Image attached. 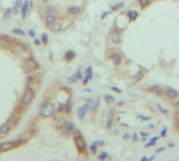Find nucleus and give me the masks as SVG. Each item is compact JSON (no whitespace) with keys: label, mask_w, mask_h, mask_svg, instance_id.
I'll return each instance as SVG.
<instances>
[{"label":"nucleus","mask_w":179,"mask_h":161,"mask_svg":"<svg viewBox=\"0 0 179 161\" xmlns=\"http://www.w3.org/2000/svg\"><path fill=\"white\" fill-rule=\"evenodd\" d=\"M75 146L78 148V151L83 154L85 151H86V142H85L84 138H83V136L81 135V133L79 132V131H75Z\"/></svg>","instance_id":"f257e3e1"},{"label":"nucleus","mask_w":179,"mask_h":161,"mask_svg":"<svg viewBox=\"0 0 179 161\" xmlns=\"http://www.w3.org/2000/svg\"><path fill=\"white\" fill-rule=\"evenodd\" d=\"M55 113V109L52 104L47 103V105L42 109V116L43 117H45V118H48V117L52 116Z\"/></svg>","instance_id":"f03ea898"},{"label":"nucleus","mask_w":179,"mask_h":161,"mask_svg":"<svg viewBox=\"0 0 179 161\" xmlns=\"http://www.w3.org/2000/svg\"><path fill=\"white\" fill-rule=\"evenodd\" d=\"M33 98H34L33 92H32L30 90L25 91L24 94H23V96H22V100H21V104H22V106H24V107L28 106L29 104L32 103Z\"/></svg>","instance_id":"7ed1b4c3"},{"label":"nucleus","mask_w":179,"mask_h":161,"mask_svg":"<svg viewBox=\"0 0 179 161\" xmlns=\"http://www.w3.org/2000/svg\"><path fill=\"white\" fill-rule=\"evenodd\" d=\"M110 41L113 43L114 45H118L122 41V35L120 32L117 30H113L110 34Z\"/></svg>","instance_id":"20e7f679"},{"label":"nucleus","mask_w":179,"mask_h":161,"mask_svg":"<svg viewBox=\"0 0 179 161\" xmlns=\"http://www.w3.org/2000/svg\"><path fill=\"white\" fill-rule=\"evenodd\" d=\"M164 95H166V97H169V98L173 100V98H175V97L178 96L179 93H178V91L175 90L174 88L168 87L166 90H164Z\"/></svg>","instance_id":"39448f33"},{"label":"nucleus","mask_w":179,"mask_h":161,"mask_svg":"<svg viewBox=\"0 0 179 161\" xmlns=\"http://www.w3.org/2000/svg\"><path fill=\"white\" fill-rule=\"evenodd\" d=\"M15 143L16 142L14 141H7V142H2L1 145H0V151L1 152H7L10 151V150H12V148L15 146Z\"/></svg>","instance_id":"423d86ee"},{"label":"nucleus","mask_w":179,"mask_h":161,"mask_svg":"<svg viewBox=\"0 0 179 161\" xmlns=\"http://www.w3.org/2000/svg\"><path fill=\"white\" fill-rule=\"evenodd\" d=\"M149 91H151L152 93H154L155 95H157V96H162V95H164V90H163L160 86H158V85L151 87L150 89H149Z\"/></svg>","instance_id":"0eeeda50"},{"label":"nucleus","mask_w":179,"mask_h":161,"mask_svg":"<svg viewBox=\"0 0 179 161\" xmlns=\"http://www.w3.org/2000/svg\"><path fill=\"white\" fill-rule=\"evenodd\" d=\"M55 21H57V18H55V16L52 15V14H47V15L44 17V22H45V24L47 26L52 25Z\"/></svg>","instance_id":"6e6552de"},{"label":"nucleus","mask_w":179,"mask_h":161,"mask_svg":"<svg viewBox=\"0 0 179 161\" xmlns=\"http://www.w3.org/2000/svg\"><path fill=\"white\" fill-rule=\"evenodd\" d=\"M38 66H39L38 63L35 60H33V59H29V60L26 61V68L28 70H36L37 68H38Z\"/></svg>","instance_id":"1a4fd4ad"},{"label":"nucleus","mask_w":179,"mask_h":161,"mask_svg":"<svg viewBox=\"0 0 179 161\" xmlns=\"http://www.w3.org/2000/svg\"><path fill=\"white\" fill-rule=\"evenodd\" d=\"M139 16V12L136 10H130L127 12V17L130 21H134L137 19V17Z\"/></svg>","instance_id":"9d476101"},{"label":"nucleus","mask_w":179,"mask_h":161,"mask_svg":"<svg viewBox=\"0 0 179 161\" xmlns=\"http://www.w3.org/2000/svg\"><path fill=\"white\" fill-rule=\"evenodd\" d=\"M87 111H88V110L86 109V107H85V106L80 107V108L78 109V112H77L79 119H81V120H83V119L85 118V116H86V113H87Z\"/></svg>","instance_id":"9b49d317"},{"label":"nucleus","mask_w":179,"mask_h":161,"mask_svg":"<svg viewBox=\"0 0 179 161\" xmlns=\"http://www.w3.org/2000/svg\"><path fill=\"white\" fill-rule=\"evenodd\" d=\"M111 60L113 62V64L115 65H120L122 63V57L120 53H117V52H113L112 55H111Z\"/></svg>","instance_id":"f8f14e48"},{"label":"nucleus","mask_w":179,"mask_h":161,"mask_svg":"<svg viewBox=\"0 0 179 161\" xmlns=\"http://www.w3.org/2000/svg\"><path fill=\"white\" fill-rule=\"evenodd\" d=\"M73 130H75V125L72 123H70V121L65 123V125L63 127V131H64V133H66V134H69V133L71 132V131H73Z\"/></svg>","instance_id":"ddd939ff"},{"label":"nucleus","mask_w":179,"mask_h":161,"mask_svg":"<svg viewBox=\"0 0 179 161\" xmlns=\"http://www.w3.org/2000/svg\"><path fill=\"white\" fill-rule=\"evenodd\" d=\"M28 2L29 1H24V3L21 7V16L22 19H25L27 16V12H28Z\"/></svg>","instance_id":"4468645a"},{"label":"nucleus","mask_w":179,"mask_h":161,"mask_svg":"<svg viewBox=\"0 0 179 161\" xmlns=\"http://www.w3.org/2000/svg\"><path fill=\"white\" fill-rule=\"evenodd\" d=\"M13 50H14V52H15L16 55H20V57H24V55H25V49L23 48L22 46H19V45L14 46Z\"/></svg>","instance_id":"2eb2a0df"},{"label":"nucleus","mask_w":179,"mask_h":161,"mask_svg":"<svg viewBox=\"0 0 179 161\" xmlns=\"http://www.w3.org/2000/svg\"><path fill=\"white\" fill-rule=\"evenodd\" d=\"M113 120H114V114L113 111L111 110L109 114H108V118H107V129H111L112 128V125H113Z\"/></svg>","instance_id":"dca6fc26"},{"label":"nucleus","mask_w":179,"mask_h":161,"mask_svg":"<svg viewBox=\"0 0 179 161\" xmlns=\"http://www.w3.org/2000/svg\"><path fill=\"white\" fill-rule=\"evenodd\" d=\"M50 27V30H52V32H61V29H62V24L60 22H57L55 21L52 25L49 26Z\"/></svg>","instance_id":"f3484780"},{"label":"nucleus","mask_w":179,"mask_h":161,"mask_svg":"<svg viewBox=\"0 0 179 161\" xmlns=\"http://www.w3.org/2000/svg\"><path fill=\"white\" fill-rule=\"evenodd\" d=\"M75 52L73 50H68V51H66L65 55H64V59L67 62H70L75 59Z\"/></svg>","instance_id":"a211bd4d"},{"label":"nucleus","mask_w":179,"mask_h":161,"mask_svg":"<svg viewBox=\"0 0 179 161\" xmlns=\"http://www.w3.org/2000/svg\"><path fill=\"white\" fill-rule=\"evenodd\" d=\"M81 13V7H71L68 9V14L72 15V16H75V15H79Z\"/></svg>","instance_id":"6ab92c4d"},{"label":"nucleus","mask_w":179,"mask_h":161,"mask_svg":"<svg viewBox=\"0 0 179 161\" xmlns=\"http://www.w3.org/2000/svg\"><path fill=\"white\" fill-rule=\"evenodd\" d=\"M124 7H125V2L121 1V2H117L116 4L112 5V7H111V11H112V12H117V11L122 10V9H123Z\"/></svg>","instance_id":"aec40b11"},{"label":"nucleus","mask_w":179,"mask_h":161,"mask_svg":"<svg viewBox=\"0 0 179 161\" xmlns=\"http://www.w3.org/2000/svg\"><path fill=\"white\" fill-rule=\"evenodd\" d=\"M71 109H72V103L70 100H66V103L64 104V111L66 113H70L71 112Z\"/></svg>","instance_id":"412c9836"},{"label":"nucleus","mask_w":179,"mask_h":161,"mask_svg":"<svg viewBox=\"0 0 179 161\" xmlns=\"http://www.w3.org/2000/svg\"><path fill=\"white\" fill-rule=\"evenodd\" d=\"M9 131H10V125L4 123L0 127V135H4V134L9 133Z\"/></svg>","instance_id":"4be33fe9"},{"label":"nucleus","mask_w":179,"mask_h":161,"mask_svg":"<svg viewBox=\"0 0 179 161\" xmlns=\"http://www.w3.org/2000/svg\"><path fill=\"white\" fill-rule=\"evenodd\" d=\"M21 7H22V0H17L16 4H15V7H14V9H13V13L14 14L19 13V10Z\"/></svg>","instance_id":"5701e85b"},{"label":"nucleus","mask_w":179,"mask_h":161,"mask_svg":"<svg viewBox=\"0 0 179 161\" xmlns=\"http://www.w3.org/2000/svg\"><path fill=\"white\" fill-rule=\"evenodd\" d=\"M159 139V137L158 136H156V137H153V138L150 139V141L148 142L147 145H145V148H151V146H153V145H155V143H156V141Z\"/></svg>","instance_id":"b1692460"},{"label":"nucleus","mask_w":179,"mask_h":161,"mask_svg":"<svg viewBox=\"0 0 179 161\" xmlns=\"http://www.w3.org/2000/svg\"><path fill=\"white\" fill-rule=\"evenodd\" d=\"M26 86H27V89H28V90H33V88H34V77H29L28 79H27Z\"/></svg>","instance_id":"393cba45"},{"label":"nucleus","mask_w":179,"mask_h":161,"mask_svg":"<svg viewBox=\"0 0 179 161\" xmlns=\"http://www.w3.org/2000/svg\"><path fill=\"white\" fill-rule=\"evenodd\" d=\"M12 13H13V10H12V9H7V10H5V12H4L3 19L4 20H10L11 19V16H12Z\"/></svg>","instance_id":"a878e982"},{"label":"nucleus","mask_w":179,"mask_h":161,"mask_svg":"<svg viewBox=\"0 0 179 161\" xmlns=\"http://www.w3.org/2000/svg\"><path fill=\"white\" fill-rule=\"evenodd\" d=\"M104 100L107 102V104H112L115 100V98H114L113 95H110V94H106V95H104Z\"/></svg>","instance_id":"bb28decb"},{"label":"nucleus","mask_w":179,"mask_h":161,"mask_svg":"<svg viewBox=\"0 0 179 161\" xmlns=\"http://www.w3.org/2000/svg\"><path fill=\"white\" fill-rule=\"evenodd\" d=\"M108 157H109V154H108V152H102L101 154L98 156V158L100 159V160H106Z\"/></svg>","instance_id":"cd10ccee"},{"label":"nucleus","mask_w":179,"mask_h":161,"mask_svg":"<svg viewBox=\"0 0 179 161\" xmlns=\"http://www.w3.org/2000/svg\"><path fill=\"white\" fill-rule=\"evenodd\" d=\"M143 77V73L141 72V71H138L137 73H135L133 75V79H134V80H140Z\"/></svg>","instance_id":"c85d7f7f"},{"label":"nucleus","mask_w":179,"mask_h":161,"mask_svg":"<svg viewBox=\"0 0 179 161\" xmlns=\"http://www.w3.org/2000/svg\"><path fill=\"white\" fill-rule=\"evenodd\" d=\"M137 3L139 4L141 9H145L149 4V1L148 0H137Z\"/></svg>","instance_id":"c756f323"},{"label":"nucleus","mask_w":179,"mask_h":161,"mask_svg":"<svg viewBox=\"0 0 179 161\" xmlns=\"http://www.w3.org/2000/svg\"><path fill=\"white\" fill-rule=\"evenodd\" d=\"M86 77L89 79V80H91L92 79V67H87V69H86Z\"/></svg>","instance_id":"7c9ffc66"},{"label":"nucleus","mask_w":179,"mask_h":161,"mask_svg":"<svg viewBox=\"0 0 179 161\" xmlns=\"http://www.w3.org/2000/svg\"><path fill=\"white\" fill-rule=\"evenodd\" d=\"M77 80H78V77H77V75H75V73L73 75H71L70 77H68L67 82H68L69 84H75Z\"/></svg>","instance_id":"2f4dec72"},{"label":"nucleus","mask_w":179,"mask_h":161,"mask_svg":"<svg viewBox=\"0 0 179 161\" xmlns=\"http://www.w3.org/2000/svg\"><path fill=\"white\" fill-rule=\"evenodd\" d=\"M12 32H13V34H16V35L25 36V32H24V30H21V29H19V28L13 29V30H12Z\"/></svg>","instance_id":"473e14b6"},{"label":"nucleus","mask_w":179,"mask_h":161,"mask_svg":"<svg viewBox=\"0 0 179 161\" xmlns=\"http://www.w3.org/2000/svg\"><path fill=\"white\" fill-rule=\"evenodd\" d=\"M157 108L159 109V111L162 113V114H168V113H169V110L166 109V108H163V107L161 106L160 104H157Z\"/></svg>","instance_id":"72a5a7b5"},{"label":"nucleus","mask_w":179,"mask_h":161,"mask_svg":"<svg viewBox=\"0 0 179 161\" xmlns=\"http://www.w3.org/2000/svg\"><path fill=\"white\" fill-rule=\"evenodd\" d=\"M137 118L140 119L141 121H146V120L151 119V117L150 116H145V115H143V114H138V115H137Z\"/></svg>","instance_id":"f704fd0d"},{"label":"nucleus","mask_w":179,"mask_h":161,"mask_svg":"<svg viewBox=\"0 0 179 161\" xmlns=\"http://www.w3.org/2000/svg\"><path fill=\"white\" fill-rule=\"evenodd\" d=\"M89 150H90V152H91L92 154H95L96 151H98V145H94V143H92V145L89 146Z\"/></svg>","instance_id":"c9c22d12"},{"label":"nucleus","mask_w":179,"mask_h":161,"mask_svg":"<svg viewBox=\"0 0 179 161\" xmlns=\"http://www.w3.org/2000/svg\"><path fill=\"white\" fill-rule=\"evenodd\" d=\"M98 106H100V100H98V98L93 100V102H92V108L91 109H98Z\"/></svg>","instance_id":"e433bc0d"},{"label":"nucleus","mask_w":179,"mask_h":161,"mask_svg":"<svg viewBox=\"0 0 179 161\" xmlns=\"http://www.w3.org/2000/svg\"><path fill=\"white\" fill-rule=\"evenodd\" d=\"M111 13H112V11H107V12H104V13L102 14V16H101V20L106 19V17L109 16V15H110Z\"/></svg>","instance_id":"4c0bfd02"},{"label":"nucleus","mask_w":179,"mask_h":161,"mask_svg":"<svg viewBox=\"0 0 179 161\" xmlns=\"http://www.w3.org/2000/svg\"><path fill=\"white\" fill-rule=\"evenodd\" d=\"M166 132H168V129H166V127H163L162 130H161V132H160V136H161V137H166Z\"/></svg>","instance_id":"58836bf2"},{"label":"nucleus","mask_w":179,"mask_h":161,"mask_svg":"<svg viewBox=\"0 0 179 161\" xmlns=\"http://www.w3.org/2000/svg\"><path fill=\"white\" fill-rule=\"evenodd\" d=\"M75 75H77V77H78V80H82V79H83V77H82V71L80 70V69L75 72Z\"/></svg>","instance_id":"ea45409f"},{"label":"nucleus","mask_w":179,"mask_h":161,"mask_svg":"<svg viewBox=\"0 0 179 161\" xmlns=\"http://www.w3.org/2000/svg\"><path fill=\"white\" fill-rule=\"evenodd\" d=\"M93 143H94V145H96L98 146H102V145H105V142L103 141V140H96V141H94Z\"/></svg>","instance_id":"a19ab883"},{"label":"nucleus","mask_w":179,"mask_h":161,"mask_svg":"<svg viewBox=\"0 0 179 161\" xmlns=\"http://www.w3.org/2000/svg\"><path fill=\"white\" fill-rule=\"evenodd\" d=\"M47 40H48V37H47V35H46V34H43V35H42V42L47 43Z\"/></svg>","instance_id":"79ce46f5"},{"label":"nucleus","mask_w":179,"mask_h":161,"mask_svg":"<svg viewBox=\"0 0 179 161\" xmlns=\"http://www.w3.org/2000/svg\"><path fill=\"white\" fill-rule=\"evenodd\" d=\"M28 35L30 36L32 38H35V37H36V32H34L33 29H29V30H28Z\"/></svg>","instance_id":"37998d69"},{"label":"nucleus","mask_w":179,"mask_h":161,"mask_svg":"<svg viewBox=\"0 0 179 161\" xmlns=\"http://www.w3.org/2000/svg\"><path fill=\"white\" fill-rule=\"evenodd\" d=\"M131 139H132V140H133L134 142H136L137 140H138V135H137L136 133H135V134H133V136L131 137Z\"/></svg>","instance_id":"c03bdc74"},{"label":"nucleus","mask_w":179,"mask_h":161,"mask_svg":"<svg viewBox=\"0 0 179 161\" xmlns=\"http://www.w3.org/2000/svg\"><path fill=\"white\" fill-rule=\"evenodd\" d=\"M89 80H89V79H88V77L85 75V77H83V84H84V85H87Z\"/></svg>","instance_id":"a18cd8bd"},{"label":"nucleus","mask_w":179,"mask_h":161,"mask_svg":"<svg viewBox=\"0 0 179 161\" xmlns=\"http://www.w3.org/2000/svg\"><path fill=\"white\" fill-rule=\"evenodd\" d=\"M131 136L130 134H128V133H125L124 136H123V139H125V140H128V139H130Z\"/></svg>","instance_id":"49530a36"},{"label":"nucleus","mask_w":179,"mask_h":161,"mask_svg":"<svg viewBox=\"0 0 179 161\" xmlns=\"http://www.w3.org/2000/svg\"><path fill=\"white\" fill-rule=\"evenodd\" d=\"M7 46V43L4 42V41H0V48H3Z\"/></svg>","instance_id":"de8ad7c7"},{"label":"nucleus","mask_w":179,"mask_h":161,"mask_svg":"<svg viewBox=\"0 0 179 161\" xmlns=\"http://www.w3.org/2000/svg\"><path fill=\"white\" fill-rule=\"evenodd\" d=\"M111 89H112V90H114V91H116V92H118V93H121V92H122L121 89H118V88L114 87V86H112V87H111Z\"/></svg>","instance_id":"09e8293b"},{"label":"nucleus","mask_w":179,"mask_h":161,"mask_svg":"<svg viewBox=\"0 0 179 161\" xmlns=\"http://www.w3.org/2000/svg\"><path fill=\"white\" fill-rule=\"evenodd\" d=\"M174 106H175L176 108H179V98H178V100H176L175 102H174Z\"/></svg>","instance_id":"8fccbe9b"},{"label":"nucleus","mask_w":179,"mask_h":161,"mask_svg":"<svg viewBox=\"0 0 179 161\" xmlns=\"http://www.w3.org/2000/svg\"><path fill=\"white\" fill-rule=\"evenodd\" d=\"M162 151H164V148H163V146H161V148H157V150H156V152H155V153H157V154H158V153H159V152H162Z\"/></svg>","instance_id":"3c124183"},{"label":"nucleus","mask_w":179,"mask_h":161,"mask_svg":"<svg viewBox=\"0 0 179 161\" xmlns=\"http://www.w3.org/2000/svg\"><path fill=\"white\" fill-rule=\"evenodd\" d=\"M47 12H48V14H52V13H54V12H55V11H54V9H52V7H50V9H47Z\"/></svg>","instance_id":"603ef678"},{"label":"nucleus","mask_w":179,"mask_h":161,"mask_svg":"<svg viewBox=\"0 0 179 161\" xmlns=\"http://www.w3.org/2000/svg\"><path fill=\"white\" fill-rule=\"evenodd\" d=\"M140 135H143L145 138H147V136H148V133H145V132H140Z\"/></svg>","instance_id":"864d4df0"},{"label":"nucleus","mask_w":179,"mask_h":161,"mask_svg":"<svg viewBox=\"0 0 179 161\" xmlns=\"http://www.w3.org/2000/svg\"><path fill=\"white\" fill-rule=\"evenodd\" d=\"M168 146H169V148H175L176 145H174V143H171V142H170V143H168Z\"/></svg>","instance_id":"5fc2aeb1"},{"label":"nucleus","mask_w":179,"mask_h":161,"mask_svg":"<svg viewBox=\"0 0 179 161\" xmlns=\"http://www.w3.org/2000/svg\"><path fill=\"white\" fill-rule=\"evenodd\" d=\"M46 105H47V102H43V104H42V105H41L40 107H41V108L43 109V108H44V107H45Z\"/></svg>","instance_id":"6e6d98bb"},{"label":"nucleus","mask_w":179,"mask_h":161,"mask_svg":"<svg viewBox=\"0 0 179 161\" xmlns=\"http://www.w3.org/2000/svg\"><path fill=\"white\" fill-rule=\"evenodd\" d=\"M35 44H36V45H40V41L38 40V39H36V40H35Z\"/></svg>","instance_id":"4d7b16f0"},{"label":"nucleus","mask_w":179,"mask_h":161,"mask_svg":"<svg viewBox=\"0 0 179 161\" xmlns=\"http://www.w3.org/2000/svg\"><path fill=\"white\" fill-rule=\"evenodd\" d=\"M149 128H150V129H154V128H155V125H154V123H151V125H149Z\"/></svg>","instance_id":"13d9d810"},{"label":"nucleus","mask_w":179,"mask_h":161,"mask_svg":"<svg viewBox=\"0 0 179 161\" xmlns=\"http://www.w3.org/2000/svg\"><path fill=\"white\" fill-rule=\"evenodd\" d=\"M145 160H148V158H147V157H143V158H141V161H145Z\"/></svg>","instance_id":"bf43d9fd"},{"label":"nucleus","mask_w":179,"mask_h":161,"mask_svg":"<svg viewBox=\"0 0 179 161\" xmlns=\"http://www.w3.org/2000/svg\"><path fill=\"white\" fill-rule=\"evenodd\" d=\"M149 1V3H151V2H153V1H155V0H148Z\"/></svg>","instance_id":"052dcab7"},{"label":"nucleus","mask_w":179,"mask_h":161,"mask_svg":"<svg viewBox=\"0 0 179 161\" xmlns=\"http://www.w3.org/2000/svg\"><path fill=\"white\" fill-rule=\"evenodd\" d=\"M43 2H47V1H48V0H42Z\"/></svg>","instance_id":"680f3d73"}]
</instances>
